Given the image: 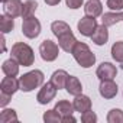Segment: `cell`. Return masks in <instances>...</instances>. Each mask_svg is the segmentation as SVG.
<instances>
[{
  "mask_svg": "<svg viewBox=\"0 0 123 123\" xmlns=\"http://www.w3.org/2000/svg\"><path fill=\"white\" fill-rule=\"evenodd\" d=\"M51 31L58 38V45L61 49L65 51V52L73 51L74 45L77 43V39H75L68 23H65L64 20H55L51 23Z\"/></svg>",
  "mask_w": 123,
  "mask_h": 123,
  "instance_id": "cell-1",
  "label": "cell"
},
{
  "mask_svg": "<svg viewBox=\"0 0 123 123\" xmlns=\"http://www.w3.org/2000/svg\"><path fill=\"white\" fill-rule=\"evenodd\" d=\"M71 54H73L74 59L78 62V65L83 67V68H90L96 62V55L91 52L88 45L84 43V42H78L77 41V43L74 45Z\"/></svg>",
  "mask_w": 123,
  "mask_h": 123,
  "instance_id": "cell-2",
  "label": "cell"
},
{
  "mask_svg": "<svg viewBox=\"0 0 123 123\" xmlns=\"http://www.w3.org/2000/svg\"><path fill=\"white\" fill-rule=\"evenodd\" d=\"M10 55L23 67H31L35 62L33 49L28 43H23V42H16L10 49Z\"/></svg>",
  "mask_w": 123,
  "mask_h": 123,
  "instance_id": "cell-3",
  "label": "cell"
},
{
  "mask_svg": "<svg viewBox=\"0 0 123 123\" xmlns=\"http://www.w3.org/2000/svg\"><path fill=\"white\" fill-rule=\"evenodd\" d=\"M43 84V73L39 70L29 71L19 78V86L23 93H29Z\"/></svg>",
  "mask_w": 123,
  "mask_h": 123,
  "instance_id": "cell-4",
  "label": "cell"
},
{
  "mask_svg": "<svg viewBox=\"0 0 123 123\" xmlns=\"http://www.w3.org/2000/svg\"><path fill=\"white\" fill-rule=\"evenodd\" d=\"M39 54H41V58L46 62L55 61L59 54V45H56L51 39H45L39 46Z\"/></svg>",
  "mask_w": 123,
  "mask_h": 123,
  "instance_id": "cell-5",
  "label": "cell"
},
{
  "mask_svg": "<svg viewBox=\"0 0 123 123\" xmlns=\"http://www.w3.org/2000/svg\"><path fill=\"white\" fill-rule=\"evenodd\" d=\"M22 32L26 38L29 39H35L39 36L41 33V22L35 18V16H31V18H25L22 19Z\"/></svg>",
  "mask_w": 123,
  "mask_h": 123,
  "instance_id": "cell-6",
  "label": "cell"
},
{
  "mask_svg": "<svg viewBox=\"0 0 123 123\" xmlns=\"http://www.w3.org/2000/svg\"><path fill=\"white\" fill-rule=\"evenodd\" d=\"M56 90H58V88H56L51 81L46 83V84H43L42 88L39 90L38 96H36L38 103H39V104H48V103H51V101L55 98V96H56Z\"/></svg>",
  "mask_w": 123,
  "mask_h": 123,
  "instance_id": "cell-7",
  "label": "cell"
},
{
  "mask_svg": "<svg viewBox=\"0 0 123 123\" xmlns=\"http://www.w3.org/2000/svg\"><path fill=\"white\" fill-rule=\"evenodd\" d=\"M97 20L96 18H91V16H84L80 19V22L77 23V28H78V32L84 36H90L94 33V31L97 29Z\"/></svg>",
  "mask_w": 123,
  "mask_h": 123,
  "instance_id": "cell-8",
  "label": "cell"
},
{
  "mask_svg": "<svg viewBox=\"0 0 123 123\" xmlns=\"http://www.w3.org/2000/svg\"><path fill=\"white\" fill-rule=\"evenodd\" d=\"M117 74V70L113 64L110 62H101L98 67H97V71H96V75L101 80H113Z\"/></svg>",
  "mask_w": 123,
  "mask_h": 123,
  "instance_id": "cell-9",
  "label": "cell"
},
{
  "mask_svg": "<svg viewBox=\"0 0 123 123\" xmlns=\"http://www.w3.org/2000/svg\"><path fill=\"white\" fill-rule=\"evenodd\" d=\"M100 96L104 98H113L117 94V84L113 80H101L98 87Z\"/></svg>",
  "mask_w": 123,
  "mask_h": 123,
  "instance_id": "cell-10",
  "label": "cell"
},
{
  "mask_svg": "<svg viewBox=\"0 0 123 123\" xmlns=\"http://www.w3.org/2000/svg\"><path fill=\"white\" fill-rule=\"evenodd\" d=\"M22 9H23V3L20 0H7V2H5V5H3L5 15L12 16V18L22 16Z\"/></svg>",
  "mask_w": 123,
  "mask_h": 123,
  "instance_id": "cell-11",
  "label": "cell"
},
{
  "mask_svg": "<svg viewBox=\"0 0 123 123\" xmlns=\"http://www.w3.org/2000/svg\"><path fill=\"white\" fill-rule=\"evenodd\" d=\"M18 90H20V86H19V80H16L15 77H5L0 83V91L2 93H6V94H10L13 96Z\"/></svg>",
  "mask_w": 123,
  "mask_h": 123,
  "instance_id": "cell-12",
  "label": "cell"
},
{
  "mask_svg": "<svg viewBox=\"0 0 123 123\" xmlns=\"http://www.w3.org/2000/svg\"><path fill=\"white\" fill-rule=\"evenodd\" d=\"M91 41L101 46V45H106V42L109 41V31H107V26H104L103 23L100 26H97V29L94 31V33L91 35Z\"/></svg>",
  "mask_w": 123,
  "mask_h": 123,
  "instance_id": "cell-13",
  "label": "cell"
},
{
  "mask_svg": "<svg viewBox=\"0 0 123 123\" xmlns=\"http://www.w3.org/2000/svg\"><path fill=\"white\" fill-rule=\"evenodd\" d=\"M73 106H74L75 111L84 113L87 110H91V100H90V97H87L84 94H78L73 100Z\"/></svg>",
  "mask_w": 123,
  "mask_h": 123,
  "instance_id": "cell-14",
  "label": "cell"
},
{
  "mask_svg": "<svg viewBox=\"0 0 123 123\" xmlns=\"http://www.w3.org/2000/svg\"><path fill=\"white\" fill-rule=\"evenodd\" d=\"M65 90H67V93H70L71 96L75 97V96L83 93V86H81V83H80V80L77 77L68 75L67 83H65Z\"/></svg>",
  "mask_w": 123,
  "mask_h": 123,
  "instance_id": "cell-15",
  "label": "cell"
},
{
  "mask_svg": "<svg viewBox=\"0 0 123 123\" xmlns=\"http://www.w3.org/2000/svg\"><path fill=\"white\" fill-rule=\"evenodd\" d=\"M84 12L86 16H91V18H97L103 13V6L100 3V0H88L84 6Z\"/></svg>",
  "mask_w": 123,
  "mask_h": 123,
  "instance_id": "cell-16",
  "label": "cell"
},
{
  "mask_svg": "<svg viewBox=\"0 0 123 123\" xmlns=\"http://www.w3.org/2000/svg\"><path fill=\"white\" fill-rule=\"evenodd\" d=\"M19 62L15 59V58H9V59H6L5 62H3V65H2V71L5 73V75H7V77H16L18 74H19Z\"/></svg>",
  "mask_w": 123,
  "mask_h": 123,
  "instance_id": "cell-17",
  "label": "cell"
},
{
  "mask_svg": "<svg viewBox=\"0 0 123 123\" xmlns=\"http://www.w3.org/2000/svg\"><path fill=\"white\" fill-rule=\"evenodd\" d=\"M67 78H68V73L65 70H56L52 77H51V83L59 90V88H65V83H67Z\"/></svg>",
  "mask_w": 123,
  "mask_h": 123,
  "instance_id": "cell-18",
  "label": "cell"
},
{
  "mask_svg": "<svg viewBox=\"0 0 123 123\" xmlns=\"http://www.w3.org/2000/svg\"><path fill=\"white\" fill-rule=\"evenodd\" d=\"M120 20H123V12H116V13L109 12V13H104V15L101 16V23H103L104 26H107V28L116 25V23L120 22Z\"/></svg>",
  "mask_w": 123,
  "mask_h": 123,
  "instance_id": "cell-19",
  "label": "cell"
},
{
  "mask_svg": "<svg viewBox=\"0 0 123 123\" xmlns=\"http://www.w3.org/2000/svg\"><path fill=\"white\" fill-rule=\"evenodd\" d=\"M61 116H68V114H73L74 113V106H73V103H70V101H67V100H61V101H58L56 104H55V107H54Z\"/></svg>",
  "mask_w": 123,
  "mask_h": 123,
  "instance_id": "cell-20",
  "label": "cell"
},
{
  "mask_svg": "<svg viewBox=\"0 0 123 123\" xmlns=\"http://www.w3.org/2000/svg\"><path fill=\"white\" fill-rule=\"evenodd\" d=\"M36 9H38V3L35 2V0H26V2L23 3V9H22V19L33 16Z\"/></svg>",
  "mask_w": 123,
  "mask_h": 123,
  "instance_id": "cell-21",
  "label": "cell"
},
{
  "mask_svg": "<svg viewBox=\"0 0 123 123\" xmlns=\"http://www.w3.org/2000/svg\"><path fill=\"white\" fill-rule=\"evenodd\" d=\"M15 18L12 16H7V15H2L0 16V29H2L3 33H7L10 32L13 28H15Z\"/></svg>",
  "mask_w": 123,
  "mask_h": 123,
  "instance_id": "cell-22",
  "label": "cell"
},
{
  "mask_svg": "<svg viewBox=\"0 0 123 123\" xmlns=\"http://www.w3.org/2000/svg\"><path fill=\"white\" fill-rule=\"evenodd\" d=\"M0 122L2 123H12L18 122V114L13 109H3L0 113Z\"/></svg>",
  "mask_w": 123,
  "mask_h": 123,
  "instance_id": "cell-23",
  "label": "cell"
},
{
  "mask_svg": "<svg viewBox=\"0 0 123 123\" xmlns=\"http://www.w3.org/2000/svg\"><path fill=\"white\" fill-rule=\"evenodd\" d=\"M111 56L117 62H123V41H117L111 46Z\"/></svg>",
  "mask_w": 123,
  "mask_h": 123,
  "instance_id": "cell-24",
  "label": "cell"
},
{
  "mask_svg": "<svg viewBox=\"0 0 123 123\" xmlns=\"http://www.w3.org/2000/svg\"><path fill=\"white\" fill-rule=\"evenodd\" d=\"M43 122L45 123H59V122H62V116L55 109H52V110H48L43 113Z\"/></svg>",
  "mask_w": 123,
  "mask_h": 123,
  "instance_id": "cell-25",
  "label": "cell"
},
{
  "mask_svg": "<svg viewBox=\"0 0 123 123\" xmlns=\"http://www.w3.org/2000/svg\"><path fill=\"white\" fill-rule=\"evenodd\" d=\"M109 123H123V111L120 109H111L107 114Z\"/></svg>",
  "mask_w": 123,
  "mask_h": 123,
  "instance_id": "cell-26",
  "label": "cell"
},
{
  "mask_svg": "<svg viewBox=\"0 0 123 123\" xmlns=\"http://www.w3.org/2000/svg\"><path fill=\"white\" fill-rule=\"evenodd\" d=\"M81 122L83 123H96L97 122V116H96L94 111L87 110V111L81 113Z\"/></svg>",
  "mask_w": 123,
  "mask_h": 123,
  "instance_id": "cell-27",
  "label": "cell"
},
{
  "mask_svg": "<svg viewBox=\"0 0 123 123\" xmlns=\"http://www.w3.org/2000/svg\"><path fill=\"white\" fill-rule=\"evenodd\" d=\"M107 7L116 12H120L123 9V0H107Z\"/></svg>",
  "mask_w": 123,
  "mask_h": 123,
  "instance_id": "cell-28",
  "label": "cell"
},
{
  "mask_svg": "<svg viewBox=\"0 0 123 123\" xmlns=\"http://www.w3.org/2000/svg\"><path fill=\"white\" fill-rule=\"evenodd\" d=\"M65 3L70 9H78L84 3V0H65Z\"/></svg>",
  "mask_w": 123,
  "mask_h": 123,
  "instance_id": "cell-29",
  "label": "cell"
},
{
  "mask_svg": "<svg viewBox=\"0 0 123 123\" xmlns=\"http://www.w3.org/2000/svg\"><path fill=\"white\" fill-rule=\"evenodd\" d=\"M10 98H12L10 94H6V93H2V91H0V106H2V107H6V106L9 104Z\"/></svg>",
  "mask_w": 123,
  "mask_h": 123,
  "instance_id": "cell-30",
  "label": "cell"
},
{
  "mask_svg": "<svg viewBox=\"0 0 123 123\" xmlns=\"http://www.w3.org/2000/svg\"><path fill=\"white\" fill-rule=\"evenodd\" d=\"M62 122L64 123H75V117L73 114H68V116H62Z\"/></svg>",
  "mask_w": 123,
  "mask_h": 123,
  "instance_id": "cell-31",
  "label": "cell"
},
{
  "mask_svg": "<svg viewBox=\"0 0 123 123\" xmlns=\"http://www.w3.org/2000/svg\"><path fill=\"white\" fill-rule=\"evenodd\" d=\"M59 2H61V0H45V3H46L48 6H56Z\"/></svg>",
  "mask_w": 123,
  "mask_h": 123,
  "instance_id": "cell-32",
  "label": "cell"
},
{
  "mask_svg": "<svg viewBox=\"0 0 123 123\" xmlns=\"http://www.w3.org/2000/svg\"><path fill=\"white\" fill-rule=\"evenodd\" d=\"M2 2H3V3H5V2H7V0H2Z\"/></svg>",
  "mask_w": 123,
  "mask_h": 123,
  "instance_id": "cell-33",
  "label": "cell"
}]
</instances>
